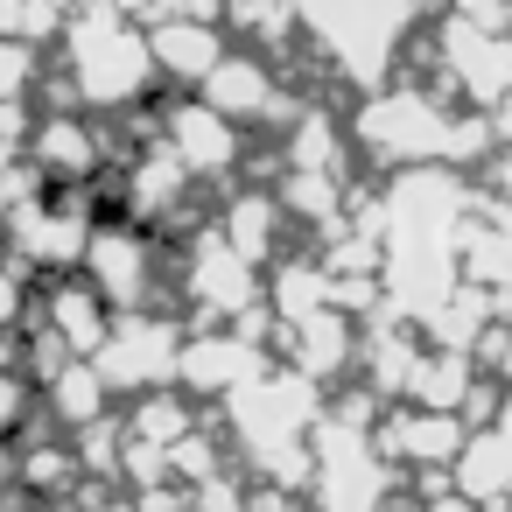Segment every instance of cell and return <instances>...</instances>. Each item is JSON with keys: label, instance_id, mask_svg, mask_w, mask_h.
<instances>
[{"label": "cell", "instance_id": "obj_1", "mask_svg": "<svg viewBox=\"0 0 512 512\" xmlns=\"http://www.w3.org/2000/svg\"><path fill=\"white\" fill-rule=\"evenodd\" d=\"M64 50H71V92L85 106H127L155 71L148 36H134V22L120 8H85L64 29Z\"/></svg>", "mask_w": 512, "mask_h": 512}, {"label": "cell", "instance_id": "obj_2", "mask_svg": "<svg viewBox=\"0 0 512 512\" xmlns=\"http://www.w3.org/2000/svg\"><path fill=\"white\" fill-rule=\"evenodd\" d=\"M92 365H99L106 393L155 386V379L176 365V330H162V323H141V316H127V323H106V337H99Z\"/></svg>", "mask_w": 512, "mask_h": 512}, {"label": "cell", "instance_id": "obj_3", "mask_svg": "<svg viewBox=\"0 0 512 512\" xmlns=\"http://www.w3.org/2000/svg\"><path fill=\"white\" fill-rule=\"evenodd\" d=\"M29 162L43 169V183H92V176H106L99 169V134L78 113H50L29 134Z\"/></svg>", "mask_w": 512, "mask_h": 512}, {"label": "cell", "instance_id": "obj_4", "mask_svg": "<svg viewBox=\"0 0 512 512\" xmlns=\"http://www.w3.org/2000/svg\"><path fill=\"white\" fill-rule=\"evenodd\" d=\"M43 323H50L78 358H92L99 337H106V323H113V309H106V295H99L92 281H57L50 302H43Z\"/></svg>", "mask_w": 512, "mask_h": 512}, {"label": "cell", "instance_id": "obj_5", "mask_svg": "<svg viewBox=\"0 0 512 512\" xmlns=\"http://www.w3.org/2000/svg\"><path fill=\"white\" fill-rule=\"evenodd\" d=\"M50 414H57L64 428H85V421L106 414V379H99L92 358H64V365L50 372Z\"/></svg>", "mask_w": 512, "mask_h": 512}, {"label": "cell", "instance_id": "obj_6", "mask_svg": "<svg viewBox=\"0 0 512 512\" xmlns=\"http://www.w3.org/2000/svg\"><path fill=\"white\" fill-rule=\"evenodd\" d=\"M148 57H155L162 71H176V78H204V71L218 64V36H211L204 22H197V29H190V22H162V29L148 36Z\"/></svg>", "mask_w": 512, "mask_h": 512}, {"label": "cell", "instance_id": "obj_7", "mask_svg": "<svg viewBox=\"0 0 512 512\" xmlns=\"http://www.w3.org/2000/svg\"><path fill=\"white\" fill-rule=\"evenodd\" d=\"M29 85H36V43L15 36V29H0V106L22 99Z\"/></svg>", "mask_w": 512, "mask_h": 512}, {"label": "cell", "instance_id": "obj_8", "mask_svg": "<svg viewBox=\"0 0 512 512\" xmlns=\"http://www.w3.org/2000/svg\"><path fill=\"white\" fill-rule=\"evenodd\" d=\"M29 372L22 365H0V435H15L22 421H29Z\"/></svg>", "mask_w": 512, "mask_h": 512}, {"label": "cell", "instance_id": "obj_9", "mask_svg": "<svg viewBox=\"0 0 512 512\" xmlns=\"http://www.w3.org/2000/svg\"><path fill=\"white\" fill-rule=\"evenodd\" d=\"M22 309H29V267L8 253V260H0V330H15Z\"/></svg>", "mask_w": 512, "mask_h": 512}]
</instances>
